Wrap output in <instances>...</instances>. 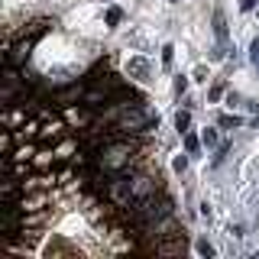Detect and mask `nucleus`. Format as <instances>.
I'll list each match as a JSON object with an SVG mask.
<instances>
[{
  "label": "nucleus",
  "mask_w": 259,
  "mask_h": 259,
  "mask_svg": "<svg viewBox=\"0 0 259 259\" xmlns=\"http://www.w3.org/2000/svg\"><path fill=\"white\" fill-rule=\"evenodd\" d=\"M185 88H188V78H185V75H182V78H175V91H178V94H182V91H185Z\"/></svg>",
  "instance_id": "dca6fc26"
},
{
  "label": "nucleus",
  "mask_w": 259,
  "mask_h": 259,
  "mask_svg": "<svg viewBox=\"0 0 259 259\" xmlns=\"http://www.w3.org/2000/svg\"><path fill=\"white\" fill-rule=\"evenodd\" d=\"M126 75L136 78V81H149V62L143 59V55H136V59L126 62Z\"/></svg>",
  "instance_id": "20e7f679"
},
{
  "label": "nucleus",
  "mask_w": 259,
  "mask_h": 259,
  "mask_svg": "<svg viewBox=\"0 0 259 259\" xmlns=\"http://www.w3.org/2000/svg\"><path fill=\"white\" fill-rule=\"evenodd\" d=\"M198 253L201 256H214V246H210L207 240H198Z\"/></svg>",
  "instance_id": "f8f14e48"
},
{
  "label": "nucleus",
  "mask_w": 259,
  "mask_h": 259,
  "mask_svg": "<svg viewBox=\"0 0 259 259\" xmlns=\"http://www.w3.org/2000/svg\"><path fill=\"white\" fill-rule=\"evenodd\" d=\"M221 126H224V130H233V126H240V117H230V113H227V117H221Z\"/></svg>",
  "instance_id": "9b49d317"
},
{
  "label": "nucleus",
  "mask_w": 259,
  "mask_h": 259,
  "mask_svg": "<svg viewBox=\"0 0 259 259\" xmlns=\"http://www.w3.org/2000/svg\"><path fill=\"white\" fill-rule=\"evenodd\" d=\"M198 146H201V140H198V136H191V133L185 136V149H188L191 156H194V152H198Z\"/></svg>",
  "instance_id": "9d476101"
},
{
  "label": "nucleus",
  "mask_w": 259,
  "mask_h": 259,
  "mask_svg": "<svg viewBox=\"0 0 259 259\" xmlns=\"http://www.w3.org/2000/svg\"><path fill=\"white\" fill-rule=\"evenodd\" d=\"M201 143H204L207 149H214V146H217V133H214V130H204V136H201Z\"/></svg>",
  "instance_id": "1a4fd4ad"
},
{
  "label": "nucleus",
  "mask_w": 259,
  "mask_h": 259,
  "mask_svg": "<svg viewBox=\"0 0 259 259\" xmlns=\"http://www.w3.org/2000/svg\"><path fill=\"white\" fill-rule=\"evenodd\" d=\"M194 81H207V68H204V65H198V68H194Z\"/></svg>",
  "instance_id": "2eb2a0df"
},
{
  "label": "nucleus",
  "mask_w": 259,
  "mask_h": 259,
  "mask_svg": "<svg viewBox=\"0 0 259 259\" xmlns=\"http://www.w3.org/2000/svg\"><path fill=\"white\" fill-rule=\"evenodd\" d=\"M214 32H217V39H221V42H227V20H224L221 10L214 13Z\"/></svg>",
  "instance_id": "423d86ee"
},
{
  "label": "nucleus",
  "mask_w": 259,
  "mask_h": 259,
  "mask_svg": "<svg viewBox=\"0 0 259 259\" xmlns=\"http://www.w3.org/2000/svg\"><path fill=\"white\" fill-rule=\"evenodd\" d=\"M120 20H123V10H120V7H110L107 10V26H117Z\"/></svg>",
  "instance_id": "6e6552de"
},
{
  "label": "nucleus",
  "mask_w": 259,
  "mask_h": 259,
  "mask_svg": "<svg viewBox=\"0 0 259 259\" xmlns=\"http://www.w3.org/2000/svg\"><path fill=\"white\" fill-rule=\"evenodd\" d=\"M221 94H224V81H217V84H214V91H210V101H217Z\"/></svg>",
  "instance_id": "f3484780"
},
{
  "label": "nucleus",
  "mask_w": 259,
  "mask_h": 259,
  "mask_svg": "<svg viewBox=\"0 0 259 259\" xmlns=\"http://www.w3.org/2000/svg\"><path fill=\"white\" fill-rule=\"evenodd\" d=\"M175 126L185 133V130L191 126V113H188V110H178V113H175Z\"/></svg>",
  "instance_id": "0eeeda50"
},
{
  "label": "nucleus",
  "mask_w": 259,
  "mask_h": 259,
  "mask_svg": "<svg viewBox=\"0 0 259 259\" xmlns=\"http://www.w3.org/2000/svg\"><path fill=\"white\" fill-rule=\"evenodd\" d=\"M172 165H175V172H185V168H188V156H175Z\"/></svg>",
  "instance_id": "ddd939ff"
},
{
  "label": "nucleus",
  "mask_w": 259,
  "mask_h": 259,
  "mask_svg": "<svg viewBox=\"0 0 259 259\" xmlns=\"http://www.w3.org/2000/svg\"><path fill=\"white\" fill-rule=\"evenodd\" d=\"M130 156H133V146L117 140V143H107L101 149V156H97V165L104 168V172H120V168H126Z\"/></svg>",
  "instance_id": "f257e3e1"
},
{
  "label": "nucleus",
  "mask_w": 259,
  "mask_h": 259,
  "mask_svg": "<svg viewBox=\"0 0 259 259\" xmlns=\"http://www.w3.org/2000/svg\"><path fill=\"white\" fill-rule=\"evenodd\" d=\"M29 49H32V39H23V42H20V46H16V49H13V55H10V62H13V65H20L23 59H29Z\"/></svg>",
  "instance_id": "39448f33"
},
{
  "label": "nucleus",
  "mask_w": 259,
  "mask_h": 259,
  "mask_svg": "<svg viewBox=\"0 0 259 259\" xmlns=\"http://www.w3.org/2000/svg\"><path fill=\"white\" fill-rule=\"evenodd\" d=\"M159 191V182H152L149 175H136L133 178V198L136 201H143V198H149V194H156ZM133 201V204H136Z\"/></svg>",
  "instance_id": "7ed1b4c3"
},
{
  "label": "nucleus",
  "mask_w": 259,
  "mask_h": 259,
  "mask_svg": "<svg viewBox=\"0 0 259 259\" xmlns=\"http://www.w3.org/2000/svg\"><path fill=\"white\" fill-rule=\"evenodd\" d=\"M256 4H259V0H240V10H253Z\"/></svg>",
  "instance_id": "a211bd4d"
},
{
  "label": "nucleus",
  "mask_w": 259,
  "mask_h": 259,
  "mask_svg": "<svg viewBox=\"0 0 259 259\" xmlns=\"http://www.w3.org/2000/svg\"><path fill=\"white\" fill-rule=\"evenodd\" d=\"M253 65H256V68H259V39H256V42H253Z\"/></svg>",
  "instance_id": "6ab92c4d"
},
{
  "label": "nucleus",
  "mask_w": 259,
  "mask_h": 259,
  "mask_svg": "<svg viewBox=\"0 0 259 259\" xmlns=\"http://www.w3.org/2000/svg\"><path fill=\"white\" fill-rule=\"evenodd\" d=\"M152 123H159V117H152V113H146V110H126L123 117L117 120V130L120 133H143L146 126H152Z\"/></svg>",
  "instance_id": "f03ea898"
},
{
  "label": "nucleus",
  "mask_w": 259,
  "mask_h": 259,
  "mask_svg": "<svg viewBox=\"0 0 259 259\" xmlns=\"http://www.w3.org/2000/svg\"><path fill=\"white\" fill-rule=\"evenodd\" d=\"M172 59H175V49H172V46H165V49H162V62L172 65Z\"/></svg>",
  "instance_id": "4468645a"
}]
</instances>
